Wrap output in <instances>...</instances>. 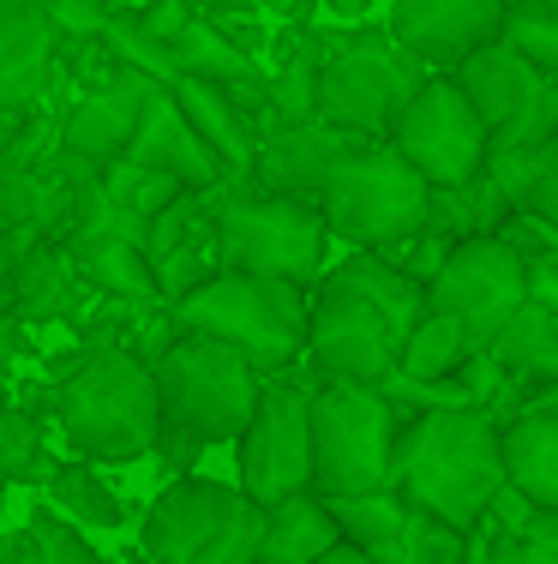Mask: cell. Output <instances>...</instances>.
Listing matches in <instances>:
<instances>
[{
    "instance_id": "obj_1",
    "label": "cell",
    "mask_w": 558,
    "mask_h": 564,
    "mask_svg": "<svg viewBox=\"0 0 558 564\" xmlns=\"http://www.w3.org/2000/svg\"><path fill=\"white\" fill-rule=\"evenodd\" d=\"M427 313L420 282H408L384 252H349L337 271H318V289H307V348L300 360L318 379L372 384L396 372V348Z\"/></svg>"
},
{
    "instance_id": "obj_2",
    "label": "cell",
    "mask_w": 558,
    "mask_h": 564,
    "mask_svg": "<svg viewBox=\"0 0 558 564\" xmlns=\"http://www.w3.org/2000/svg\"><path fill=\"white\" fill-rule=\"evenodd\" d=\"M396 499L420 517L474 534L504 492L499 421L486 409H415L396 433Z\"/></svg>"
},
{
    "instance_id": "obj_3",
    "label": "cell",
    "mask_w": 558,
    "mask_h": 564,
    "mask_svg": "<svg viewBox=\"0 0 558 564\" xmlns=\"http://www.w3.org/2000/svg\"><path fill=\"white\" fill-rule=\"evenodd\" d=\"M55 426L73 456L90 463H132L163 445L156 421V384L151 367L127 343H90L78 367L61 379L55 397Z\"/></svg>"
},
{
    "instance_id": "obj_4",
    "label": "cell",
    "mask_w": 558,
    "mask_h": 564,
    "mask_svg": "<svg viewBox=\"0 0 558 564\" xmlns=\"http://www.w3.org/2000/svg\"><path fill=\"white\" fill-rule=\"evenodd\" d=\"M168 318L193 337H210L247 360L259 379H276L300 360L307 348V289L276 276L217 271L180 301H168Z\"/></svg>"
},
{
    "instance_id": "obj_5",
    "label": "cell",
    "mask_w": 558,
    "mask_h": 564,
    "mask_svg": "<svg viewBox=\"0 0 558 564\" xmlns=\"http://www.w3.org/2000/svg\"><path fill=\"white\" fill-rule=\"evenodd\" d=\"M210 235H217V271L276 276L300 289H313L330 259L325 217L300 198L252 186L247 174L210 186Z\"/></svg>"
},
{
    "instance_id": "obj_6",
    "label": "cell",
    "mask_w": 558,
    "mask_h": 564,
    "mask_svg": "<svg viewBox=\"0 0 558 564\" xmlns=\"http://www.w3.org/2000/svg\"><path fill=\"white\" fill-rule=\"evenodd\" d=\"M396 433H403V402H391L372 384H307V445L313 475L307 492L318 499H354L396 480Z\"/></svg>"
},
{
    "instance_id": "obj_7",
    "label": "cell",
    "mask_w": 558,
    "mask_h": 564,
    "mask_svg": "<svg viewBox=\"0 0 558 564\" xmlns=\"http://www.w3.org/2000/svg\"><path fill=\"white\" fill-rule=\"evenodd\" d=\"M151 384H156L163 438H175L186 451H205V445H234V438H241L264 379L234 355V348L180 330V337L151 360Z\"/></svg>"
},
{
    "instance_id": "obj_8",
    "label": "cell",
    "mask_w": 558,
    "mask_h": 564,
    "mask_svg": "<svg viewBox=\"0 0 558 564\" xmlns=\"http://www.w3.org/2000/svg\"><path fill=\"white\" fill-rule=\"evenodd\" d=\"M427 193L433 186L384 139H354L349 151L330 163L313 210L325 217L330 240H342V247H354V252H384L427 223Z\"/></svg>"
},
{
    "instance_id": "obj_9",
    "label": "cell",
    "mask_w": 558,
    "mask_h": 564,
    "mask_svg": "<svg viewBox=\"0 0 558 564\" xmlns=\"http://www.w3.org/2000/svg\"><path fill=\"white\" fill-rule=\"evenodd\" d=\"M259 517L241 487L186 475L144 510V564H252Z\"/></svg>"
},
{
    "instance_id": "obj_10",
    "label": "cell",
    "mask_w": 558,
    "mask_h": 564,
    "mask_svg": "<svg viewBox=\"0 0 558 564\" xmlns=\"http://www.w3.org/2000/svg\"><path fill=\"white\" fill-rule=\"evenodd\" d=\"M427 66H415L391 36H349L337 48H318L313 115L354 139H391V120L415 97Z\"/></svg>"
},
{
    "instance_id": "obj_11",
    "label": "cell",
    "mask_w": 558,
    "mask_h": 564,
    "mask_svg": "<svg viewBox=\"0 0 558 564\" xmlns=\"http://www.w3.org/2000/svg\"><path fill=\"white\" fill-rule=\"evenodd\" d=\"M450 85L462 90V102L486 127V144H547L558 139V78L535 73L528 61H516L511 48L481 43L474 55L450 66Z\"/></svg>"
},
{
    "instance_id": "obj_12",
    "label": "cell",
    "mask_w": 558,
    "mask_h": 564,
    "mask_svg": "<svg viewBox=\"0 0 558 564\" xmlns=\"http://www.w3.org/2000/svg\"><path fill=\"white\" fill-rule=\"evenodd\" d=\"M427 313H445L469 330L474 348H486V337L528 301V264L504 247L499 235H474L438 259V271L420 282Z\"/></svg>"
},
{
    "instance_id": "obj_13",
    "label": "cell",
    "mask_w": 558,
    "mask_h": 564,
    "mask_svg": "<svg viewBox=\"0 0 558 564\" xmlns=\"http://www.w3.org/2000/svg\"><path fill=\"white\" fill-rule=\"evenodd\" d=\"M384 144L427 186H462L486 163V127L474 120V109L462 102V90L445 73L420 78L415 97L403 102V115L391 120V139Z\"/></svg>"
},
{
    "instance_id": "obj_14",
    "label": "cell",
    "mask_w": 558,
    "mask_h": 564,
    "mask_svg": "<svg viewBox=\"0 0 558 564\" xmlns=\"http://www.w3.org/2000/svg\"><path fill=\"white\" fill-rule=\"evenodd\" d=\"M241 492L252 505H276L288 492H307L313 475V445H307V384L295 379H264L241 426Z\"/></svg>"
},
{
    "instance_id": "obj_15",
    "label": "cell",
    "mask_w": 558,
    "mask_h": 564,
    "mask_svg": "<svg viewBox=\"0 0 558 564\" xmlns=\"http://www.w3.org/2000/svg\"><path fill=\"white\" fill-rule=\"evenodd\" d=\"M504 0H391V43L415 66L450 73L462 55L493 43Z\"/></svg>"
},
{
    "instance_id": "obj_16",
    "label": "cell",
    "mask_w": 558,
    "mask_h": 564,
    "mask_svg": "<svg viewBox=\"0 0 558 564\" xmlns=\"http://www.w3.org/2000/svg\"><path fill=\"white\" fill-rule=\"evenodd\" d=\"M61 85V31L43 0H0V109L43 115L48 90Z\"/></svg>"
},
{
    "instance_id": "obj_17",
    "label": "cell",
    "mask_w": 558,
    "mask_h": 564,
    "mask_svg": "<svg viewBox=\"0 0 558 564\" xmlns=\"http://www.w3.org/2000/svg\"><path fill=\"white\" fill-rule=\"evenodd\" d=\"M144 90H151V78H139V73H127V66L109 61V73H102L90 90H78V102L55 120V144L66 156H78V163H90V169L114 163V156L127 151L132 127H139Z\"/></svg>"
},
{
    "instance_id": "obj_18",
    "label": "cell",
    "mask_w": 558,
    "mask_h": 564,
    "mask_svg": "<svg viewBox=\"0 0 558 564\" xmlns=\"http://www.w3.org/2000/svg\"><path fill=\"white\" fill-rule=\"evenodd\" d=\"M144 264L156 276L163 301H180L186 289H198L205 276H217V235H210V186L205 193H180L168 210H156L144 223L139 240Z\"/></svg>"
},
{
    "instance_id": "obj_19",
    "label": "cell",
    "mask_w": 558,
    "mask_h": 564,
    "mask_svg": "<svg viewBox=\"0 0 558 564\" xmlns=\"http://www.w3.org/2000/svg\"><path fill=\"white\" fill-rule=\"evenodd\" d=\"M354 144V132L330 127V120H295V127H259V144H252V169L247 181L264 186V193H283L313 205L318 186H325L330 163Z\"/></svg>"
},
{
    "instance_id": "obj_20",
    "label": "cell",
    "mask_w": 558,
    "mask_h": 564,
    "mask_svg": "<svg viewBox=\"0 0 558 564\" xmlns=\"http://www.w3.org/2000/svg\"><path fill=\"white\" fill-rule=\"evenodd\" d=\"M132 163L168 174V181H180L186 193H205V186L222 181V163L205 151V139H198L193 127H186V115L175 109V97H168V85H151L139 102V127H132L127 151Z\"/></svg>"
},
{
    "instance_id": "obj_21",
    "label": "cell",
    "mask_w": 558,
    "mask_h": 564,
    "mask_svg": "<svg viewBox=\"0 0 558 564\" xmlns=\"http://www.w3.org/2000/svg\"><path fill=\"white\" fill-rule=\"evenodd\" d=\"M499 463L504 487L535 510H558V409L528 402V409L499 421Z\"/></svg>"
},
{
    "instance_id": "obj_22",
    "label": "cell",
    "mask_w": 558,
    "mask_h": 564,
    "mask_svg": "<svg viewBox=\"0 0 558 564\" xmlns=\"http://www.w3.org/2000/svg\"><path fill=\"white\" fill-rule=\"evenodd\" d=\"M481 355L499 367V379L511 384V391H523V397L552 391V379H558V313L540 301H523L493 337H486Z\"/></svg>"
},
{
    "instance_id": "obj_23",
    "label": "cell",
    "mask_w": 558,
    "mask_h": 564,
    "mask_svg": "<svg viewBox=\"0 0 558 564\" xmlns=\"http://www.w3.org/2000/svg\"><path fill=\"white\" fill-rule=\"evenodd\" d=\"M168 97L186 115V127L205 139V151L222 163V181H241L252 169V144H259V127L229 90L205 85V78H168Z\"/></svg>"
},
{
    "instance_id": "obj_24",
    "label": "cell",
    "mask_w": 558,
    "mask_h": 564,
    "mask_svg": "<svg viewBox=\"0 0 558 564\" xmlns=\"http://www.w3.org/2000/svg\"><path fill=\"white\" fill-rule=\"evenodd\" d=\"M90 289L78 282L73 252L61 240H24V247H12V276H7L12 318H73V306Z\"/></svg>"
},
{
    "instance_id": "obj_25",
    "label": "cell",
    "mask_w": 558,
    "mask_h": 564,
    "mask_svg": "<svg viewBox=\"0 0 558 564\" xmlns=\"http://www.w3.org/2000/svg\"><path fill=\"white\" fill-rule=\"evenodd\" d=\"M481 174L499 186V198L516 217L558 228V139L547 144H486Z\"/></svg>"
},
{
    "instance_id": "obj_26",
    "label": "cell",
    "mask_w": 558,
    "mask_h": 564,
    "mask_svg": "<svg viewBox=\"0 0 558 564\" xmlns=\"http://www.w3.org/2000/svg\"><path fill=\"white\" fill-rule=\"evenodd\" d=\"M337 522L318 492H288V499L264 505L259 517V546H252V564H318L337 546Z\"/></svg>"
},
{
    "instance_id": "obj_27",
    "label": "cell",
    "mask_w": 558,
    "mask_h": 564,
    "mask_svg": "<svg viewBox=\"0 0 558 564\" xmlns=\"http://www.w3.org/2000/svg\"><path fill=\"white\" fill-rule=\"evenodd\" d=\"M73 252V271L90 294H109V301H132V306H156V276L144 264L139 240H61Z\"/></svg>"
},
{
    "instance_id": "obj_28",
    "label": "cell",
    "mask_w": 558,
    "mask_h": 564,
    "mask_svg": "<svg viewBox=\"0 0 558 564\" xmlns=\"http://www.w3.org/2000/svg\"><path fill=\"white\" fill-rule=\"evenodd\" d=\"M325 510H330V522H337L342 546L366 553L372 564L396 558V541H403V522H408V505L396 499V487L354 492V499H325Z\"/></svg>"
},
{
    "instance_id": "obj_29",
    "label": "cell",
    "mask_w": 558,
    "mask_h": 564,
    "mask_svg": "<svg viewBox=\"0 0 558 564\" xmlns=\"http://www.w3.org/2000/svg\"><path fill=\"white\" fill-rule=\"evenodd\" d=\"M469 355H474V343H469V330H462L457 318L420 313L415 330L403 337V348H396V372H391V379L396 384H438V379H450Z\"/></svg>"
},
{
    "instance_id": "obj_30",
    "label": "cell",
    "mask_w": 558,
    "mask_h": 564,
    "mask_svg": "<svg viewBox=\"0 0 558 564\" xmlns=\"http://www.w3.org/2000/svg\"><path fill=\"white\" fill-rule=\"evenodd\" d=\"M36 475H43V492H48V510H55V517L78 522V529H121V522H127L114 487L102 475H90V468L36 463Z\"/></svg>"
},
{
    "instance_id": "obj_31",
    "label": "cell",
    "mask_w": 558,
    "mask_h": 564,
    "mask_svg": "<svg viewBox=\"0 0 558 564\" xmlns=\"http://www.w3.org/2000/svg\"><path fill=\"white\" fill-rule=\"evenodd\" d=\"M504 210L511 205L499 198V186L486 181V174H474V181H462V186H433L427 193V228L445 235L450 247H457V240H474V235H493Z\"/></svg>"
},
{
    "instance_id": "obj_32",
    "label": "cell",
    "mask_w": 558,
    "mask_h": 564,
    "mask_svg": "<svg viewBox=\"0 0 558 564\" xmlns=\"http://www.w3.org/2000/svg\"><path fill=\"white\" fill-rule=\"evenodd\" d=\"M493 43L511 48L516 61H528L535 73L558 78V12H552V0H511V7L499 12Z\"/></svg>"
},
{
    "instance_id": "obj_33",
    "label": "cell",
    "mask_w": 558,
    "mask_h": 564,
    "mask_svg": "<svg viewBox=\"0 0 558 564\" xmlns=\"http://www.w3.org/2000/svg\"><path fill=\"white\" fill-rule=\"evenodd\" d=\"M313 78H318V48L313 43H295L276 66H264V120H259V127L318 120L313 115Z\"/></svg>"
},
{
    "instance_id": "obj_34",
    "label": "cell",
    "mask_w": 558,
    "mask_h": 564,
    "mask_svg": "<svg viewBox=\"0 0 558 564\" xmlns=\"http://www.w3.org/2000/svg\"><path fill=\"white\" fill-rule=\"evenodd\" d=\"M97 181L109 186V198L127 210V217H139V223H151L156 210H168V205H175V198L186 193L180 181H168V174L132 163V156H114V163H102V169H97Z\"/></svg>"
},
{
    "instance_id": "obj_35",
    "label": "cell",
    "mask_w": 558,
    "mask_h": 564,
    "mask_svg": "<svg viewBox=\"0 0 558 564\" xmlns=\"http://www.w3.org/2000/svg\"><path fill=\"white\" fill-rule=\"evenodd\" d=\"M391 564H469V534H457V529H445V522L408 510Z\"/></svg>"
},
{
    "instance_id": "obj_36",
    "label": "cell",
    "mask_w": 558,
    "mask_h": 564,
    "mask_svg": "<svg viewBox=\"0 0 558 564\" xmlns=\"http://www.w3.org/2000/svg\"><path fill=\"white\" fill-rule=\"evenodd\" d=\"M43 463V421L31 409L0 402V480H19Z\"/></svg>"
},
{
    "instance_id": "obj_37",
    "label": "cell",
    "mask_w": 558,
    "mask_h": 564,
    "mask_svg": "<svg viewBox=\"0 0 558 564\" xmlns=\"http://www.w3.org/2000/svg\"><path fill=\"white\" fill-rule=\"evenodd\" d=\"M24 534H31V546H36V558H43V564H102V553L78 534V522L55 517V510H36Z\"/></svg>"
},
{
    "instance_id": "obj_38",
    "label": "cell",
    "mask_w": 558,
    "mask_h": 564,
    "mask_svg": "<svg viewBox=\"0 0 558 564\" xmlns=\"http://www.w3.org/2000/svg\"><path fill=\"white\" fill-rule=\"evenodd\" d=\"M19 360H24V318L0 313V402H7V384L19 372Z\"/></svg>"
},
{
    "instance_id": "obj_39",
    "label": "cell",
    "mask_w": 558,
    "mask_h": 564,
    "mask_svg": "<svg viewBox=\"0 0 558 564\" xmlns=\"http://www.w3.org/2000/svg\"><path fill=\"white\" fill-rule=\"evenodd\" d=\"M186 12H198L210 24H229L234 12H252V0H186Z\"/></svg>"
},
{
    "instance_id": "obj_40",
    "label": "cell",
    "mask_w": 558,
    "mask_h": 564,
    "mask_svg": "<svg viewBox=\"0 0 558 564\" xmlns=\"http://www.w3.org/2000/svg\"><path fill=\"white\" fill-rule=\"evenodd\" d=\"M31 120H36V115H12V109H0V151H7V144L19 139L24 127H31Z\"/></svg>"
},
{
    "instance_id": "obj_41",
    "label": "cell",
    "mask_w": 558,
    "mask_h": 564,
    "mask_svg": "<svg viewBox=\"0 0 558 564\" xmlns=\"http://www.w3.org/2000/svg\"><path fill=\"white\" fill-rule=\"evenodd\" d=\"M318 564H372V558H366V553H354V546H342V541H337V546H330V553L318 558Z\"/></svg>"
},
{
    "instance_id": "obj_42",
    "label": "cell",
    "mask_w": 558,
    "mask_h": 564,
    "mask_svg": "<svg viewBox=\"0 0 558 564\" xmlns=\"http://www.w3.org/2000/svg\"><path fill=\"white\" fill-rule=\"evenodd\" d=\"M7 276H12V247L0 240V294H7Z\"/></svg>"
},
{
    "instance_id": "obj_43",
    "label": "cell",
    "mask_w": 558,
    "mask_h": 564,
    "mask_svg": "<svg viewBox=\"0 0 558 564\" xmlns=\"http://www.w3.org/2000/svg\"><path fill=\"white\" fill-rule=\"evenodd\" d=\"M504 7H511V0H504Z\"/></svg>"
}]
</instances>
